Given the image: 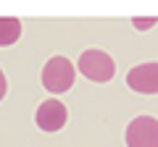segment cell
<instances>
[{"label": "cell", "instance_id": "5", "mask_svg": "<svg viewBox=\"0 0 158 147\" xmlns=\"http://www.w3.org/2000/svg\"><path fill=\"white\" fill-rule=\"evenodd\" d=\"M66 118H69L66 105H63L61 100H56V97L40 102L37 113H34V121H37V126L42 131H61L63 126H66Z\"/></svg>", "mask_w": 158, "mask_h": 147}, {"label": "cell", "instance_id": "6", "mask_svg": "<svg viewBox=\"0 0 158 147\" xmlns=\"http://www.w3.org/2000/svg\"><path fill=\"white\" fill-rule=\"evenodd\" d=\"M21 37V21L13 16H0V47H11Z\"/></svg>", "mask_w": 158, "mask_h": 147}, {"label": "cell", "instance_id": "3", "mask_svg": "<svg viewBox=\"0 0 158 147\" xmlns=\"http://www.w3.org/2000/svg\"><path fill=\"white\" fill-rule=\"evenodd\" d=\"M127 147H158V118L137 116L127 126Z\"/></svg>", "mask_w": 158, "mask_h": 147}, {"label": "cell", "instance_id": "7", "mask_svg": "<svg viewBox=\"0 0 158 147\" xmlns=\"http://www.w3.org/2000/svg\"><path fill=\"white\" fill-rule=\"evenodd\" d=\"M132 24H135V29H140V32H145V29H150L153 24H158V18L156 16H148V18H132Z\"/></svg>", "mask_w": 158, "mask_h": 147}, {"label": "cell", "instance_id": "1", "mask_svg": "<svg viewBox=\"0 0 158 147\" xmlns=\"http://www.w3.org/2000/svg\"><path fill=\"white\" fill-rule=\"evenodd\" d=\"M74 79H77V68L69 58L63 55H53L50 61L42 68V87H45L50 95H63L74 87Z\"/></svg>", "mask_w": 158, "mask_h": 147}, {"label": "cell", "instance_id": "2", "mask_svg": "<svg viewBox=\"0 0 158 147\" xmlns=\"http://www.w3.org/2000/svg\"><path fill=\"white\" fill-rule=\"evenodd\" d=\"M77 71L90 81H111L116 74V63L106 50H85L77 61Z\"/></svg>", "mask_w": 158, "mask_h": 147}, {"label": "cell", "instance_id": "4", "mask_svg": "<svg viewBox=\"0 0 158 147\" xmlns=\"http://www.w3.org/2000/svg\"><path fill=\"white\" fill-rule=\"evenodd\" d=\"M127 87L132 92H140V95H158V61L140 63V66L129 68Z\"/></svg>", "mask_w": 158, "mask_h": 147}, {"label": "cell", "instance_id": "8", "mask_svg": "<svg viewBox=\"0 0 158 147\" xmlns=\"http://www.w3.org/2000/svg\"><path fill=\"white\" fill-rule=\"evenodd\" d=\"M6 92H8V84H6V74H3V68H0V100L6 97Z\"/></svg>", "mask_w": 158, "mask_h": 147}]
</instances>
